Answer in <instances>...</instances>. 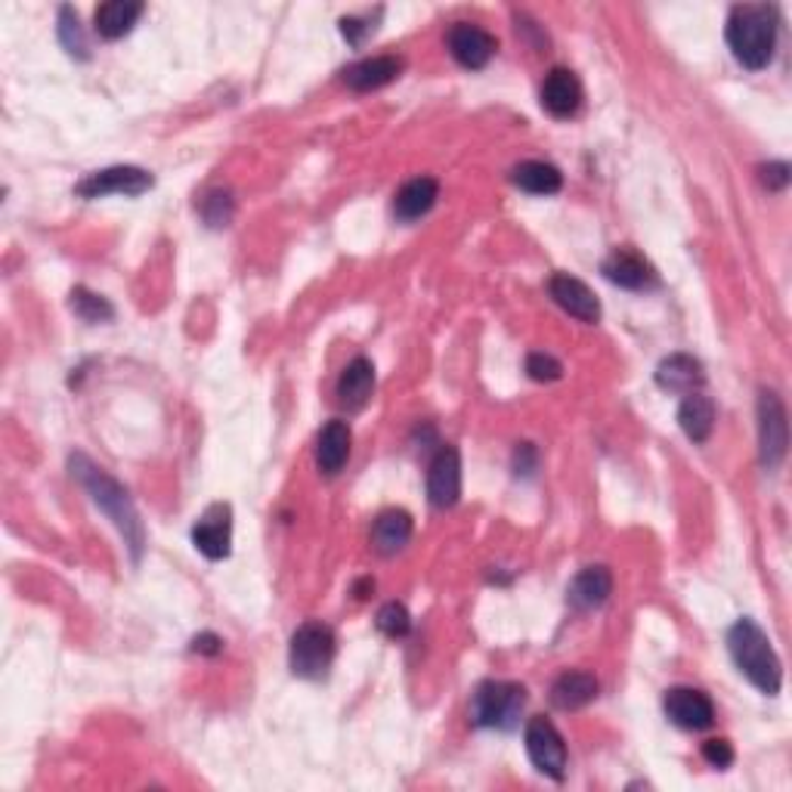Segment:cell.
<instances>
[{"label": "cell", "instance_id": "3", "mask_svg": "<svg viewBox=\"0 0 792 792\" xmlns=\"http://www.w3.org/2000/svg\"><path fill=\"white\" fill-rule=\"evenodd\" d=\"M727 647H731V656H734L737 669L761 693L774 697L777 690H780V681H783V669H780V659H777L771 641H768V635L758 629L756 622H734V629L727 632Z\"/></svg>", "mask_w": 792, "mask_h": 792}, {"label": "cell", "instance_id": "14", "mask_svg": "<svg viewBox=\"0 0 792 792\" xmlns=\"http://www.w3.org/2000/svg\"><path fill=\"white\" fill-rule=\"evenodd\" d=\"M542 105L554 118H569L582 105V84L569 69H552L542 84Z\"/></svg>", "mask_w": 792, "mask_h": 792}, {"label": "cell", "instance_id": "34", "mask_svg": "<svg viewBox=\"0 0 792 792\" xmlns=\"http://www.w3.org/2000/svg\"><path fill=\"white\" fill-rule=\"evenodd\" d=\"M372 29H375V25H362L360 19H353V16L341 19V35H344L347 41H350V44H353V47H360V44H362V37L369 35V32H372Z\"/></svg>", "mask_w": 792, "mask_h": 792}, {"label": "cell", "instance_id": "4", "mask_svg": "<svg viewBox=\"0 0 792 792\" xmlns=\"http://www.w3.org/2000/svg\"><path fill=\"white\" fill-rule=\"evenodd\" d=\"M527 706V690L514 681H486L474 693L471 703V719L480 727H496V731H511L520 722Z\"/></svg>", "mask_w": 792, "mask_h": 792}, {"label": "cell", "instance_id": "29", "mask_svg": "<svg viewBox=\"0 0 792 792\" xmlns=\"http://www.w3.org/2000/svg\"><path fill=\"white\" fill-rule=\"evenodd\" d=\"M59 37H63V47L71 53V56H87V41L84 32H81V22H78V13L71 7H63L59 10Z\"/></svg>", "mask_w": 792, "mask_h": 792}, {"label": "cell", "instance_id": "24", "mask_svg": "<svg viewBox=\"0 0 792 792\" xmlns=\"http://www.w3.org/2000/svg\"><path fill=\"white\" fill-rule=\"evenodd\" d=\"M598 697V678L588 672H564L552 688V703L564 712L588 706Z\"/></svg>", "mask_w": 792, "mask_h": 792}, {"label": "cell", "instance_id": "27", "mask_svg": "<svg viewBox=\"0 0 792 792\" xmlns=\"http://www.w3.org/2000/svg\"><path fill=\"white\" fill-rule=\"evenodd\" d=\"M71 310L78 313L84 323H105V319L115 316L112 304H109L105 297L87 292V288H75V292H71Z\"/></svg>", "mask_w": 792, "mask_h": 792}, {"label": "cell", "instance_id": "19", "mask_svg": "<svg viewBox=\"0 0 792 792\" xmlns=\"http://www.w3.org/2000/svg\"><path fill=\"white\" fill-rule=\"evenodd\" d=\"M440 195V183L433 177H415L409 183H403V190L396 192L394 211L399 220H418L425 217Z\"/></svg>", "mask_w": 792, "mask_h": 792}, {"label": "cell", "instance_id": "15", "mask_svg": "<svg viewBox=\"0 0 792 792\" xmlns=\"http://www.w3.org/2000/svg\"><path fill=\"white\" fill-rule=\"evenodd\" d=\"M706 381L700 360L688 353H672L656 365V384L672 394H697V387Z\"/></svg>", "mask_w": 792, "mask_h": 792}, {"label": "cell", "instance_id": "30", "mask_svg": "<svg viewBox=\"0 0 792 792\" xmlns=\"http://www.w3.org/2000/svg\"><path fill=\"white\" fill-rule=\"evenodd\" d=\"M527 375L533 381H557L564 375V365L548 353H530L527 357Z\"/></svg>", "mask_w": 792, "mask_h": 792}, {"label": "cell", "instance_id": "31", "mask_svg": "<svg viewBox=\"0 0 792 792\" xmlns=\"http://www.w3.org/2000/svg\"><path fill=\"white\" fill-rule=\"evenodd\" d=\"M202 214L211 226H226V220L233 217V199L226 192H211L202 205Z\"/></svg>", "mask_w": 792, "mask_h": 792}, {"label": "cell", "instance_id": "22", "mask_svg": "<svg viewBox=\"0 0 792 792\" xmlns=\"http://www.w3.org/2000/svg\"><path fill=\"white\" fill-rule=\"evenodd\" d=\"M409 539H412V517L406 514V511L394 508V511H384V514L375 520L372 545H375V552L384 554V557L403 552V548L409 545Z\"/></svg>", "mask_w": 792, "mask_h": 792}, {"label": "cell", "instance_id": "13", "mask_svg": "<svg viewBox=\"0 0 792 792\" xmlns=\"http://www.w3.org/2000/svg\"><path fill=\"white\" fill-rule=\"evenodd\" d=\"M548 294L557 301V307H564L569 316H576L582 323L601 319V304L582 279L569 276V273H554L552 282H548Z\"/></svg>", "mask_w": 792, "mask_h": 792}, {"label": "cell", "instance_id": "33", "mask_svg": "<svg viewBox=\"0 0 792 792\" xmlns=\"http://www.w3.org/2000/svg\"><path fill=\"white\" fill-rule=\"evenodd\" d=\"M761 183L768 186V190H787V183H790V165H783V161H774V165H765L761 168Z\"/></svg>", "mask_w": 792, "mask_h": 792}, {"label": "cell", "instance_id": "25", "mask_svg": "<svg viewBox=\"0 0 792 792\" xmlns=\"http://www.w3.org/2000/svg\"><path fill=\"white\" fill-rule=\"evenodd\" d=\"M681 431L688 433L693 443H706L709 433L715 428V403L703 394H688V399L678 409Z\"/></svg>", "mask_w": 792, "mask_h": 792}, {"label": "cell", "instance_id": "28", "mask_svg": "<svg viewBox=\"0 0 792 792\" xmlns=\"http://www.w3.org/2000/svg\"><path fill=\"white\" fill-rule=\"evenodd\" d=\"M381 632L387 637H403L409 635V629H412V616H409V610L403 607V603H384L378 610V620H375Z\"/></svg>", "mask_w": 792, "mask_h": 792}, {"label": "cell", "instance_id": "17", "mask_svg": "<svg viewBox=\"0 0 792 792\" xmlns=\"http://www.w3.org/2000/svg\"><path fill=\"white\" fill-rule=\"evenodd\" d=\"M603 276L610 279L613 285H622V288H647V285H654L656 279L654 267L629 248H616L610 258L603 260Z\"/></svg>", "mask_w": 792, "mask_h": 792}, {"label": "cell", "instance_id": "32", "mask_svg": "<svg viewBox=\"0 0 792 792\" xmlns=\"http://www.w3.org/2000/svg\"><path fill=\"white\" fill-rule=\"evenodd\" d=\"M703 758L712 768H727L734 761V746L727 740H709L703 743Z\"/></svg>", "mask_w": 792, "mask_h": 792}, {"label": "cell", "instance_id": "11", "mask_svg": "<svg viewBox=\"0 0 792 792\" xmlns=\"http://www.w3.org/2000/svg\"><path fill=\"white\" fill-rule=\"evenodd\" d=\"M666 715L672 724L684 727V731H706L709 724L715 722V706L703 690L693 688H672L666 693Z\"/></svg>", "mask_w": 792, "mask_h": 792}, {"label": "cell", "instance_id": "23", "mask_svg": "<svg viewBox=\"0 0 792 792\" xmlns=\"http://www.w3.org/2000/svg\"><path fill=\"white\" fill-rule=\"evenodd\" d=\"M139 16H143V3L137 0H109L103 7H97L93 22L105 41H115V37L127 35L137 25Z\"/></svg>", "mask_w": 792, "mask_h": 792}, {"label": "cell", "instance_id": "12", "mask_svg": "<svg viewBox=\"0 0 792 792\" xmlns=\"http://www.w3.org/2000/svg\"><path fill=\"white\" fill-rule=\"evenodd\" d=\"M192 542H195V548L205 554L207 561H224V557H229V542H233L229 508H226V505L207 508L202 520L195 523V530H192Z\"/></svg>", "mask_w": 792, "mask_h": 792}, {"label": "cell", "instance_id": "9", "mask_svg": "<svg viewBox=\"0 0 792 792\" xmlns=\"http://www.w3.org/2000/svg\"><path fill=\"white\" fill-rule=\"evenodd\" d=\"M446 44L449 53L455 56V63L465 66V69H483V66L496 56V50H499V41L489 35L486 29L471 25V22L452 25Z\"/></svg>", "mask_w": 792, "mask_h": 792}, {"label": "cell", "instance_id": "21", "mask_svg": "<svg viewBox=\"0 0 792 792\" xmlns=\"http://www.w3.org/2000/svg\"><path fill=\"white\" fill-rule=\"evenodd\" d=\"M372 387H375V365L360 357L350 362L338 378V403L344 409H362L365 399L372 396Z\"/></svg>", "mask_w": 792, "mask_h": 792}, {"label": "cell", "instance_id": "2", "mask_svg": "<svg viewBox=\"0 0 792 792\" xmlns=\"http://www.w3.org/2000/svg\"><path fill=\"white\" fill-rule=\"evenodd\" d=\"M71 474L84 483L90 499L103 508L109 520L121 530L124 542L131 545L134 557H139V548H143V523H139L137 508H134V501L127 496V489H124L115 477H109L103 467L87 462L84 455H71Z\"/></svg>", "mask_w": 792, "mask_h": 792}, {"label": "cell", "instance_id": "5", "mask_svg": "<svg viewBox=\"0 0 792 792\" xmlns=\"http://www.w3.org/2000/svg\"><path fill=\"white\" fill-rule=\"evenodd\" d=\"M292 672L301 678H323L335 659V632L326 622H304L292 637Z\"/></svg>", "mask_w": 792, "mask_h": 792}, {"label": "cell", "instance_id": "1", "mask_svg": "<svg viewBox=\"0 0 792 792\" xmlns=\"http://www.w3.org/2000/svg\"><path fill=\"white\" fill-rule=\"evenodd\" d=\"M727 44L746 69H765L774 56L777 10L765 3H743L731 10L727 19Z\"/></svg>", "mask_w": 792, "mask_h": 792}, {"label": "cell", "instance_id": "36", "mask_svg": "<svg viewBox=\"0 0 792 792\" xmlns=\"http://www.w3.org/2000/svg\"><path fill=\"white\" fill-rule=\"evenodd\" d=\"M220 647H224V641L217 635H199L192 641V650H199V654H207V656L220 654Z\"/></svg>", "mask_w": 792, "mask_h": 792}, {"label": "cell", "instance_id": "18", "mask_svg": "<svg viewBox=\"0 0 792 792\" xmlns=\"http://www.w3.org/2000/svg\"><path fill=\"white\" fill-rule=\"evenodd\" d=\"M610 591H613V573L607 567H586L569 582L567 601L576 610H595L610 598Z\"/></svg>", "mask_w": 792, "mask_h": 792}, {"label": "cell", "instance_id": "26", "mask_svg": "<svg viewBox=\"0 0 792 792\" xmlns=\"http://www.w3.org/2000/svg\"><path fill=\"white\" fill-rule=\"evenodd\" d=\"M511 180H514V186L530 192V195H554L564 186L561 171L554 165H548V161H523V165H517L514 171H511Z\"/></svg>", "mask_w": 792, "mask_h": 792}, {"label": "cell", "instance_id": "16", "mask_svg": "<svg viewBox=\"0 0 792 792\" xmlns=\"http://www.w3.org/2000/svg\"><path fill=\"white\" fill-rule=\"evenodd\" d=\"M403 71V59L399 56H372V59H362L344 69V84L350 90H378V87L391 84L394 78H399Z\"/></svg>", "mask_w": 792, "mask_h": 792}, {"label": "cell", "instance_id": "20", "mask_svg": "<svg viewBox=\"0 0 792 792\" xmlns=\"http://www.w3.org/2000/svg\"><path fill=\"white\" fill-rule=\"evenodd\" d=\"M347 455H350V428L344 421H328L326 428L319 431V443H316V465L323 474L335 477L341 467L347 465Z\"/></svg>", "mask_w": 792, "mask_h": 792}, {"label": "cell", "instance_id": "37", "mask_svg": "<svg viewBox=\"0 0 792 792\" xmlns=\"http://www.w3.org/2000/svg\"><path fill=\"white\" fill-rule=\"evenodd\" d=\"M353 591H357V598H369L365 591H375V582H372V579H362L360 586L353 588Z\"/></svg>", "mask_w": 792, "mask_h": 792}, {"label": "cell", "instance_id": "35", "mask_svg": "<svg viewBox=\"0 0 792 792\" xmlns=\"http://www.w3.org/2000/svg\"><path fill=\"white\" fill-rule=\"evenodd\" d=\"M514 467H517V474H533L535 449L530 446V443H520V446H517Z\"/></svg>", "mask_w": 792, "mask_h": 792}, {"label": "cell", "instance_id": "7", "mask_svg": "<svg viewBox=\"0 0 792 792\" xmlns=\"http://www.w3.org/2000/svg\"><path fill=\"white\" fill-rule=\"evenodd\" d=\"M758 440H761V465L774 471L783 462L787 440H790L787 409L774 391H761L758 396Z\"/></svg>", "mask_w": 792, "mask_h": 792}, {"label": "cell", "instance_id": "8", "mask_svg": "<svg viewBox=\"0 0 792 792\" xmlns=\"http://www.w3.org/2000/svg\"><path fill=\"white\" fill-rule=\"evenodd\" d=\"M152 173L134 168V165H118V168H105V171L90 173L87 180L78 183V195L84 199H103V195H143L152 190Z\"/></svg>", "mask_w": 792, "mask_h": 792}, {"label": "cell", "instance_id": "6", "mask_svg": "<svg viewBox=\"0 0 792 792\" xmlns=\"http://www.w3.org/2000/svg\"><path fill=\"white\" fill-rule=\"evenodd\" d=\"M523 740H527L530 761L542 774L564 780V774H567V746H564V737L557 734V727L545 715L530 719Z\"/></svg>", "mask_w": 792, "mask_h": 792}, {"label": "cell", "instance_id": "10", "mask_svg": "<svg viewBox=\"0 0 792 792\" xmlns=\"http://www.w3.org/2000/svg\"><path fill=\"white\" fill-rule=\"evenodd\" d=\"M428 496L437 508H452L462 496V459L455 446H443L433 455L428 471Z\"/></svg>", "mask_w": 792, "mask_h": 792}]
</instances>
